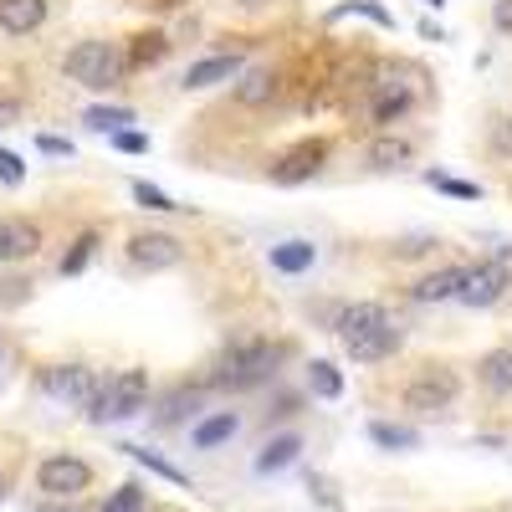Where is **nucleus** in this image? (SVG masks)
I'll list each match as a JSON object with an SVG mask.
<instances>
[{
    "label": "nucleus",
    "mask_w": 512,
    "mask_h": 512,
    "mask_svg": "<svg viewBox=\"0 0 512 512\" xmlns=\"http://www.w3.org/2000/svg\"><path fill=\"white\" fill-rule=\"evenodd\" d=\"M507 287H512L507 262H477V267H466V282H461V292H456V303H466V308H492V303H502V297H507Z\"/></svg>",
    "instance_id": "nucleus-8"
},
{
    "label": "nucleus",
    "mask_w": 512,
    "mask_h": 512,
    "mask_svg": "<svg viewBox=\"0 0 512 512\" xmlns=\"http://www.w3.org/2000/svg\"><path fill=\"white\" fill-rule=\"evenodd\" d=\"M313 262H318V246L313 241H282V246H272V272H282V277L308 272Z\"/></svg>",
    "instance_id": "nucleus-19"
},
{
    "label": "nucleus",
    "mask_w": 512,
    "mask_h": 512,
    "mask_svg": "<svg viewBox=\"0 0 512 512\" xmlns=\"http://www.w3.org/2000/svg\"><path fill=\"white\" fill-rule=\"evenodd\" d=\"M410 108H415L410 82H379V93H374V108H369V118H374L379 128H395V123H400Z\"/></svg>",
    "instance_id": "nucleus-14"
},
{
    "label": "nucleus",
    "mask_w": 512,
    "mask_h": 512,
    "mask_svg": "<svg viewBox=\"0 0 512 512\" xmlns=\"http://www.w3.org/2000/svg\"><path fill=\"white\" fill-rule=\"evenodd\" d=\"M369 436H374V446H390V451H410V446H420V436L410 431V425H384V420H374V425H369Z\"/></svg>",
    "instance_id": "nucleus-27"
},
{
    "label": "nucleus",
    "mask_w": 512,
    "mask_h": 512,
    "mask_svg": "<svg viewBox=\"0 0 512 512\" xmlns=\"http://www.w3.org/2000/svg\"><path fill=\"white\" fill-rule=\"evenodd\" d=\"M36 149H41V154H57V159H72V144H67V139H57V134H41V139H36Z\"/></svg>",
    "instance_id": "nucleus-37"
},
{
    "label": "nucleus",
    "mask_w": 512,
    "mask_h": 512,
    "mask_svg": "<svg viewBox=\"0 0 512 512\" xmlns=\"http://www.w3.org/2000/svg\"><path fill=\"white\" fill-rule=\"evenodd\" d=\"M98 512H144V492H139L134 482H128V487H118V492H113V497H108Z\"/></svg>",
    "instance_id": "nucleus-31"
},
{
    "label": "nucleus",
    "mask_w": 512,
    "mask_h": 512,
    "mask_svg": "<svg viewBox=\"0 0 512 512\" xmlns=\"http://www.w3.org/2000/svg\"><path fill=\"white\" fill-rule=\"evenodd\" d=\"M134 200L144 205V210H159V216H169V210H185V205H175L164 190H154L149 180H134Z\"/></svg>",
    "instance_id": "nucleus-29"
},
{
    "label": "nucleus",
    "mask_w": 512,
    "mask_h": 512,
    "mask_svg": "<svg viewBox=\"0 0 512 512\" xmlns=\"http://www.w3.org/2000/svg\"><path fill=\"white\" fill-rule=\"evenodd\" d=\"M456 395H461L456 369H446V364H425L415 379H405L400 405H405V410H415V415H441V410H451V405H456Z\"/></svg>",
    "instance_id": "nucleus-4"
},
{
    "label": "nucleus",
    "mask_w": 512,
    "mask_h": 512,
    "mask_svg": "<svg viewBox=\"0 0 512 512\" xmlns=\"http://www.w3.org/2000/svg\"><path fill=\"white\" fill-rule=\"evenodd\" d=\"M236 72H241L236 57H200V62H190V72L180 77V88H185V93H205V88H216V82H236Z\"/></svg>",
    "instance_id": "nucleus-15"
},
{
    "label": "nucleus",
    "mask_w": 512,
    "mask_h": 512,
    "mask_svg": "<svg viewBox=\"0 0 512 512\" xmlns=\"http://www.w3.org/2000/svg\"><path fill=\"white\" fill-rule=\"evenodd\" d=\"M185 262V246L169 236V231H139V236H128V267H139V272H169V267H180Z\"/></svg>",
    "instance_id": "nucleus-7"
},
{
    "label": "nucleus",
    "mask_w": 512,
    "mask_h": 512,
    "mask_svg": "<svg viewBox=\"0 0 512 512\" xmlns=\"http://www.w3.org/2000/svg\"><path fill=\"white\" fill-rule=\"evenodd\" d=\"M492 26L502 36H512V0H497V6H492Z\"/></svg>",
    "instance_id": "nucleus-38"
},
{
    "label": "nucleus",
    "mask_w": 512,
    "mask_h": 512,
    "mask_svg": "<svg viewBox=\"0 0 512 512\" xmlns=\"http://www.w3.org/2000/svg\"><path fill=\"white\" fill-rule=\"evenodd\" d=\"M113 149H123V154H144L149 139L139 134V128H118V134H113Z\"/></svg>",
    "instance_id": "nucleus-35"
},
{
    "label": "nucleus",
    "mask_w": 512,
    "mask_h": 512,
    "mask_svg": "<svg viewBox=\"0 0 512 512\" xmlns=\"http://www.w3.org/2000/svg\"><path fill=\"white\" fill-rule=\"evenodd\" d=\"M62 72L77 82V88H88V93H108V88H118V82L128 77V52L118 47V41L88 36V41H77V47L62 57Z\"/></svg>",
    "instance_id": "nucleus-1"
},
{
    "label": "nucleus",
    "mask_w": 512,
    "mask_h": 512,
    "mask_svg": "<svg viewBox=\"0 0 512 512\" xmlns=\"http://www.w3.org/2000/svg\"><path fill=\"white\" fill-rule=\"evenodd\" d=\"M41 251V226L26 216H0V262H31Z\"/></svg>",
    "instance_id": "nucleus-11"
},
{
    "label": "nucleus",
    "mask_w": 512,
    "mask_h": 512,
    "mask_svg": "<svg viewBox=\"0 0 512 512\" xmlns=\"http://www.w3.org/2000/svg\"><path fill=\"white\" fill-rule=\"evenodd\" d=\"M128 72L134 67H154V62H164L169 57V36L164 31H139V36H128Z\"/></svg>",
    "instance_id": "nucleus-18"
},
{
    "label": "nucleus",
    "mask_w": 512,
    "mask_h": 512,
    "mask_svg": "<svg viewBox=\"0 0 512 512\" xmlns=\"http://www.w3.org/2000/svg\"><path fill=\"white\" fill-rule=\"evenodd\" d=\"M425 6H436V11H441V6H446V0H425Z\"/></svg>",
    "instance_id": "nucleus-42"
},
{
    "label": "nucleus",
    "mask_w": 512,
    "mask_h": 512,
    "mask_svg": "<svg viewBox=\"0 0 512 512\" xmlns=\"http://www.w3.org/2000/svg\"><path fill=\"white\" fill-rule=\"evenodd\" d=\"M390 313H384L379 303H349V308H338V318H333V333L338 338H354V333H364V328H374V323H384Z\"/></svg>",
    "instance_id": "nucleus-20"
},
{
    "label": "nucleus",
    "mask_w": 512,
    "mask_h": 512,
    "mask_svg": "<svg viewBox=\"0 0 512 512\" xmlns=\"http://www.w3.org/2000/svg\"><path fill=\"white\" fill-rule=\"evenodd\" d=\"M36 487L47 492V497H57V502H67V497H82L93 487V466L82 461V456H67V451H57V456H47L36 466Z\"/></svg>",
    "instance_id": "nucleus-6"
},
{
    "label": "nucleus",
    "mask_w": 512,
    "mask_h": 512,
    "mask_svg": "<svg viewBox=\"0 0 512 512\" xmlns=\"http://www.w3.org/2000/svg\"><path fill=\"white\" fill-rule=\"evenodd\" d=\"M123 451H128V456H134V461H144V466H149V472H154V477H164V482H180V487H185V472H175V466H169V461H159V456H149L144 446H123Z\"/></svg>",
    "instance_id": "nucleus-32"
},
{
    "label": "nucleus",
    "mask_w": 512,
    "mask_h": 512,
    "mask_svg": "<svg viewBox=\"0 0 512 512\" xmlns=\"http://www.w3.org/2000/svg\"><path fill=\"white\" fill-rule=\"evenodd\" d=\"M82 123H88V128H98V134H118L123 123H134V108H113V103H98V108H88V113H82Z\"/></svg>",
    "instance_id": "nucleus-26"
},
{
    "label": "nucleus",
    "mask_w": 512,
    "mask_h": 512,
    "mask_svg": "<svg viewBox=\"0 0 512 512\" xmlns=\"http://www.w3.org/2000/svg\"><path fill=\"white\" fill-rule=\"evenodd\" d=\"M241 6H246V11H262V6H267V0H241Z\"/></svg>",
    "instance_id": "nucleus-41"
},
{
    "label": "nucleus",
    "mask_w": 512,
    "mask_h": 512,
    "mask_svg": "<svg viewBox=\"0 0 512 512\" xmlns=\"http://www.w3.org/2000/svg\"><path fill=\"white\" fill-rule=\"evenodd\" d=\"M349 11H354V16H369V21H374V26H384V31H395V11H384L379 0H354V6L333 11V16H349Z\"/></svg>",
    "instance_id": "nucleus-30"
},
{
    "label": "nucleus",
    "mask_w": 512,
    "mask_h": 512,
    "mask_svg": "<svg viewBox=\"0 0 512 512\" xmlns=\"http://www.w3.org/2000/svg\"><path fill=\"white\" fill-rule=\"evenodd\" d=\"M277 359H282L277 344H267V338H251V344L226 349L210 379H216V384H231V390H246V384H262V379L277 369Z\"/></svg>",
    "instance_id": "nucleus-3"
},
{
    "label": "nucleus",
    "mask_w": 512,
    "mask_h": 512,
    "mask_svg": "<svg viewBox=\"0 0 512 512\" xmlns=\"http://www.w3.org/2000/svg\"><path fill=\"white\" fill-rule=\"evenodd\" d=\"M487 144L497 159H512V118H492L487 123Z\"/></svg>",
    "instance_id": "nucleus-33"
},
{
    "label": "nucleus",
    "mask_w": 512,
    "mask_h": 512,
    "mask_svg": "<svg viewBox=\"0 0 512 512\" xmlns=\"http://www.w3.org/2000/svg\"><path fill=\"white\" fill-rule=\"evenodd\" d=\"M0 185H26V164H21V154H11V149H0Z\"/></svg>",
    "instance_id": "nucleus-34"
},
{
    "label": "nucleus",
    "mask_w": 512,
    "mask_h": 512,
    "mask_svg": "<svg viewBox=\"0 0 512 512\" xmlns=\"http://www.w3.org/2000/svg\"><path fill=\"white\" fill-rule=\"evenodd\" d=\"M297 451H303V441H297V436H277V441H267L262 456H256V472H282V466L297 461Z\"/></svg>",
    "instance_id": "nucleus-23"
},
{
    "label": "nucleus",
    "mask_w": 512,
    "mask_h": 512,
    "mask_svg": "<svg viewBox=\"0 0 512 512\" xmlns=\"http://www.w3.org/2000/svg\"><path fill=\"white\" fill-rule=\"evenodd\" d=\"M236 436V415L231 410H221V415H210V420H200L195 431H190V441L200 446V451H210V446H221V441H231Z\"/></svg>",
    "instance_id": "nucleus-22"
},
{
    "label": "nucleus",
    "mask_w": 512,
    "mask_h": 512,
    "mask_svg": "<svg viewBox=\"0 0 512 512\" xmlns=\"http://www.w3.org/2000/svg\"><path fill=\"white\" fill-rule=\"evenodd\" d=\"M477 379L492 395H512V349H487L477 359Z\"/></svg>",
    "instance_id": "nucleus-17"
},
{
    "label": "nucleus",
    "mask_w": 512,
    "mask_h": 512,
    "mask_svg": "<svg viewBox=\"0 0 512 512\" xmlns=\"http://www.w3.org/2000/svg\"><path fill=\"white\" fill-rule=\"evenodd\" d=\"M47 26V0H0V31L6 36H31Z\"/></svg>",
    "instance_id": "nucleus-13"
},
{
    "label": "nucleus",
    "mask_w": 512,
    "mask_h": 512,
    "mask_svg": "<svg viewBox=\"0 0 512 512\" xmlns=\"http://www.w3.org/2000/svg\"><path fill=\"white\" fill-rule=\"evenodd\" d=\"M277 88H282V77H277L272 67H251V72H241V77H236L231 98H236L241 108H267V103L277 98Z\"/></svg>",
    "instance_id": "nucleus-12"
},
{
    "label": "nucleus",
    "mask_w": 512,
    "mask_h": 512,
    "mask_svg": "<svg viewBox=\"0 0 512 512\" xmlns=\"http://www.w3.org/2000/svg\"><path fill=\"white\" fill-rule=\"evenodd\" d=\"M154 6H159V11H175V6H185V0H154Z\"/></svg>",
    "instance_id": "nucleus-40"
},
{
    "label": "nucleus",
    "mask_w": 512,
    "mask_h": 512,
    "mask_svg": "<svg viewBox=\"0 0 512 512\" xmlns=\"http://www.w3.org/2000/svg\"><path fill=\"white\" fill-rule=\"evenodd\" d=\"M93 256H98V231H82V236L72 241V251L62 256V262H57V272H62V277H77L82 267L93 262Z\"/></svg>",
    "instance_id": "nucleus-24"
},
{
    "label": "nucleus",
    "mask_w": 512,
    "mask_h": 512,
    "mask_svg": "<svg viewBox=\"0 0 512 512\" xmlns=\"http://www.w3.org/2000/svg\"><path fill=\"white\" fill-rule=\"evenodd\" d=\"M16 113H21V108H16V103H0V128H6V123H11V118H16Z\"/></svg>",
    "instance_id": "nucleus-39"
},
{
    "label": "nucleus",
    "mask_w": 512,
    "mask_h": 512,
    "mask_svg": "<svg viewBox=\"0 0 512 512\" xmlns=\"http://www.w3.org/2000/svg\"><path fill=\"white\" fill-rule=\"evenodd\" d=\"M149 405V369H118L113 379H103L98 400L88 405V420L93 425H113V420H128Z\"/></svg>",
    "instance_id": "nucleus-2"
},
{
    "label": "nucleus",
    "mask_w": 512,
    "mask_h": 512,
    "mask_svg": "<svg viewBox=\"0 0 512 512\" xmlns=\"http://www.w3.org/2000/svg\"><path fill=\"white\" fill-rule=\"evenodd\" d=\"M400 344H405V333H400V323H374V328H364V333H354V338H344V349H349V359L354 364H379V359H390V354H400Z\"/></svg>",
    "instance_id": "nucleus-10"
},
{
    "label": "nucleus",
    "mask_w": 512,
    "mask_h": 512,
    "mask_svg": "<svg viewBox=\"0 0 512 512\" xmlns=\"http://www.w3.org/2000/svg\"><path fill=\"white\" fill-rule=\"evenodd\" d=\"M425 185L441 190V195H451V200H477V195H482V185H472V180H451V175H441V169H425Z\"/></svg>",
    "instance_id": "nucleus-28"
},
{
    "label": "nucleus",
    "mask_w": 512,
    "mask_h": 512,
    "mask_svg": "<svg viewBox=\"0 0 512 512\" xmlns=\"http://www.w3.org/2000/svg\"><path fill=\"white\" fill-rule=\"evenodd\" d=\"M374 169H400L405 159H410V139H400V134H374V144H369V154H364Z\"/></svg>",
    "instance_id": "nucleus-21"
},
{
    "label": "nucleus",
    "mask_w": 512,
    "mask_h": 512,
    "mask_svg": "<svg viewBox=\"0 0 512 512\" xmlns=\"http://www.w3.org/2000/svg\"><path fill=\"white\" fill-rule=\"evenodd\" d=\"M431 246H436L431 236H410V241H400V246H395V256H400V262H410V256H425Z\"/></svg>",
    "instance_id": "nucleus-36"
},
{
    "label": "nucleus",
    "mask_w": 512,
    "mask_h": 512,
    "mask_svg": "<svg viewBox=\"0 0 512 512\" xmlns=\"http://www.w3.org/2000/svg\"><path fill=\"white\" fill-rule=\"evenodd\" d=\"M323 164H328V139H297L287 154H277L272 180L277 185H308Z\"/></svg>",
    "instance_id": "nucleus-9"
},
{
    "label": "nucleus",
    "mask_w": 512,
    "mask_h": 512,
    "mask_svg": "<svg viewBox=\"0 0 512 512\" xmlns=\"http://www.w3.org/2000/svg\"><path fill=\"white\" fill-rule=\"evenodd\" d=\"M308 390H313L318 400H338V395H344V379H338V369H333L328 359H313V369H308Z\"/></svg>",
    "instance_id": "nucleus-25"
},
{
    "label": "nucleus",
    "mask_w": 512,
    "mask_h": 512,
    "mask_svg": "<svg viewBox=\"0 0 512 512\" xmlns=\"http://www.w3.org/2000/svg\"><path fill=\"white\" fill-rule=\"evenodd\" d=\"M461 282H466V267H441L431 277H420L410 287V297H415V303H451V297L461 292Z\"/></svg>",
    "instance_id": "nucleus-16"
},
{
    "label": "nucleus",
    "mask_w": 512,
    "mask_h": 512,
    "mask_svg": "<svg viewBox=\"0 0 512 512\" xmlns=\"http://www.w3.org/2000/svg\"><path fill=\"white\" fill-rule=\"evenodd\" d=\"M36 384H41V395H52L67 410H88L98 400V390H103V379L88 364H47L36 374Z\"/></svg>",
    "instance_id": "nucleus-5"
}]
</instances>
